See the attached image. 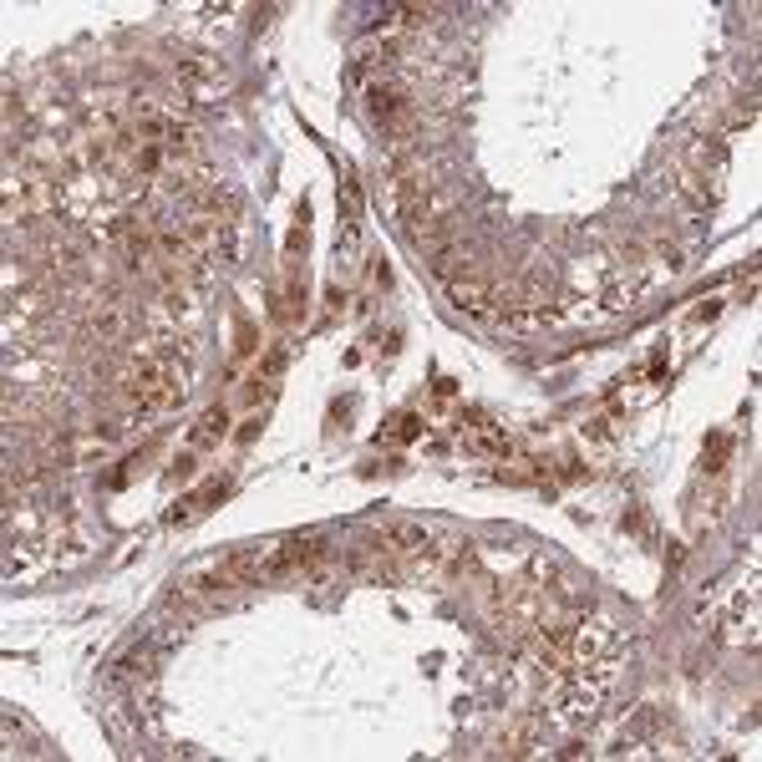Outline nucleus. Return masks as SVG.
Listing matches in <instances>:
<instances>
[{
  "label": "nucleus",
  "instance_id": "f257e3e1",
  "mask_svg": "<svg viewBox=\"0 0 762 762\" xmlns=\"http://www.w3.org/2000/svg\"><path fill=\"white\" fill-rule=\"evenodd\" d=\"M448 290H453V305L458 310H468V315H493V300H498V290L483 280V275H453L448 280Z\"/></svg>",
  "mask_w": 762,
  "mask_h": 762
},
{
  "label": "nucleus",
  "instance_id": "f03ea898",
  "mask_svg": "<svg viewBox=\"0 0 762 762\" xmlns=\"http://www.w3.org/2000/svg\"><path fill=\"white\" fill-rule=\"evenodd\" d=\"M224 427H229V412L224 407H214V412H204V422L194 427V448H209L214 437H224Z\"/></svg>",
  "mask_w": 762,
  "mask_h": 762
}]
</instances>
